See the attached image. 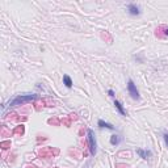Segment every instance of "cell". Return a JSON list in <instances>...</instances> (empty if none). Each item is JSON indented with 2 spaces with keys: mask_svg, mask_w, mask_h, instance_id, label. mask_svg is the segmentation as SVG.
Returning a JSON list of instances; mask_svg holds the SVG:
<instances>
[{
  "mask_svg": "<svg viewBox=\"0 0 168 168\" xmlns=\"http://www.w3.org/2000/svg\"><path fill=\"white\" fill-rule=\"evenodd\" d=\"M37 98V95H21V96L15 97L13 100L9 103L11 107H17V105H22L26 103H30V101H34Z\"/></svg>",
  "mask_w": 168,
  "mask_h": 168,
  "instance_id": "6da1fadb",
  "label": "cell"
},
{
  "mask_svg": "<svg viewBox=\"0 0 168 168\" xmlns=\"http://www.w3.org/2000/svg\"><path fill=\"white\" fill-rule=\"evenodd\" d=\"M87 138H88V146H90L91 155H96L97 152V144H96V138H95V133L92 129L87 130Z\"/></svg>",
  "mask_w": 168,
  "mask_h": 168,
  "instance_id": "7a4b0ae2",
  "label": "cell"
},
{
  "mask_svg": "<svg viewBox=\"0 0 168 168\" xmlns=\"http://www.w3.org/2000/svg\"><path fill=\"white\" fill-rule=\"evenodd\" d=\"M127 91H129V95L131 96V98H134V100H139V92H138L137 85L134 84L133 80L127 81Z\"/></svg>",
  "mask_w": 168,
  "mask_h": 168,
  "instance_id": "3957f363",
  "label": "cell"
},
{
  "mask_svg": "<svg viewBox=\"0 0 168 168\" xmlns=\"http://www.w3.org/2000/svg\"><path fill=\"white\" fill-rule=\"evenodd\" d=\"M59 150L58 149H51V147H46V149H42L39 151V156L42 158H51L53 155H58Z\"/></svg>",
  "mask_w": 168,
  "mask_h": 168,
  "instance_id": "277c9868",
  "label": "cell"
},
{
  "mask_svg": "<svg viewBox=\"0 0 168 168\" xmlns=\"http://www.w3.org/2000/svg\"><path fill=\"white\" fill-rule=\"evenodd\" d=\"M127 11H129V13H130L131 16H138V15H141V8H139V5L134 4V3H131V4L127 5Z\"/></svg>",
  "mask_w": 168,
  "mask_h": 168,
  "instance_id": "5b68a950",
  "label": "cell"
},
{
  "mask_svg": "<svg viewBox=\"0 0 168 168\" xmlns=\"http://www.w3.org/2000/svg\"><path fill=\"white\" fill-rule=\"evenodd\" d=\"M137 154L141 158H143V159H149V158L152 155V152H151L150 150H142V149H138L137 150Z\"/></svg>",
  "mask_w": 168,
  "mask_h": 168,
  "instance_id": "8992f818",
  "label": "cell"
},
{
  "mask_svg": "<svg viewBox=\"0 0 168 168\" xmlns=\"http://www.w3.org/2000/svg\"><path fill=\"white\" fill-rule=\"evenodd\" d=\"M97 125L101 127V129H109V130H114V126L113 125H110L109 122H105V121H103V120H98V122H97Z\"/></svg>",
  "mask_w": 168,
  "mask_h": 168,
  "instance_id": "52a82bcc",
  "label": "cell"
},
{
  "mask_svg": "<svg viewBox=\"0 0 168 168\" xmlns=\"http://www.w3.org/2000/svg\"><path fill=\"white\" fill-rule=\"evenodd\" d=\"M114 105H116V109L118 110V113L121 114V116H126V112H125V109H124V107L121 105V103L120 101H114Z\"/></svg>",
  "mask_w": 168,
  "mask_h": 168,
  "instance_id": "ba28073f",
  "label": "cell"
},
{
  "mask_svg": "<svg viewBox=\"0 0 168 168\" xmlns=\"http://www.w3.org/2000/svg\"><path fill=\"white\" fill-rule=\"evenodd\" d=\"M63 84L67 88H71L72 87V79L68 76V75H63Z\"/></svg>",
  "mask_w": 168,
  "mask_h": 168,
  "instance_id": "9c48e42d",
  "label": "cell"
},
{
  "mask_svg": "<svg viewBox=\"0 0 168 168\" xmlns=\"http://www.w3.org/2000/svg\"><path fill=\"white\" fill-rule=\"evenodd\" d=\"M121 141H122V139H121V138L118 137V135H112V137H110V143L113 144V146H117V144H120Z\"/></svg>",
  "mask_w": 168,
  "mask_h": 168,
  "instance_id": "30bf717a",
  "label": "cell"
},
{
  "mask_svg": "<svg viewBox=\"0 0 168 168\" xmlns=\"http://www.w3.org/2000/svg\"><path fill=\"white\" fill-rule=\"evenodd\" d=\"M13 134H24V125H20V126L16 127Z\"/></svg>",
  "mask_w": 168,
  "mask_h": 168,
  "instance_id": "8fae6325",
  "label": "cell"
},
{
  "mask_svg": "<svg viewBox=\"0 0 168 168\" xmlns=\"http://www.w3.org/2000/svg\"><path fill=\"white\" fill-rule=\"evenodd\" d=\"M7 146H11V142H9V141H7V142H1V147H3V149H8Z\"/></svg>",
  "mask_w": 168,
  "mask_h": 168,
  "instance_id": "7c38bea8",
  "label": "cell"
},
{
  "mask_svg": "<svg viewBox=\"0 0 168 168\" xmlns=\"http://www.w3.org/2000/svg\"><path fill=\"white\" fill-rule=\"evenodd\" d=\"M162 28H163V30H164V37H168V26L162 25Z\"/></svg>",
  "mask_w": 168,
  "mask_h": 168,
  "instance_id": "4fadbf2b",
  "label": "cell"
},
{
  "mask_svg": "<svg viewBox=\"0 0 168 168\" xmlns=\"http://www.w3.org/2000/svg\"><path fill=\"white\" fill-rule=\"evenodd\" d=\"M163 138H164V142H166V146L168 147V133H164L163 134Z\"/></svg>",
  "mask_w": 168,
  "mask_h": 168,
  "instance_id": "5bb4252c",
  "label": "cell"
},
{
  "mask_svg": "<svg viewBox=\"0 0 168 168\" xmlns=\"http://www.w3.org/2000/svg\"><path fill=\"white\" fill-rule=\"evenodd\" d=\"M49 124H55V125H58V120H55V118L53 120V118H51V120H49Z\"/></svg>",
  "mask_w": 168,
  "mask_h": 168,
  "instance_id": "9a60e30c",
  "label": "cell"
},
{
  "mask_svg": "<svg viewBox=\"0 0 168 168\" xmlns=\"http://www.w3.org/2000/svg\"><path fill=\"white\" fill-rule=\"evenodd\" d=\"M108 95H109L110 97H114V91L113 90H109V91H108Z\"/></svg>",
  "mask_w": 168,
  "mask_h": 168,
  "instance_id": "2e32d148",
  "label": "cell"
}]
</instances>
